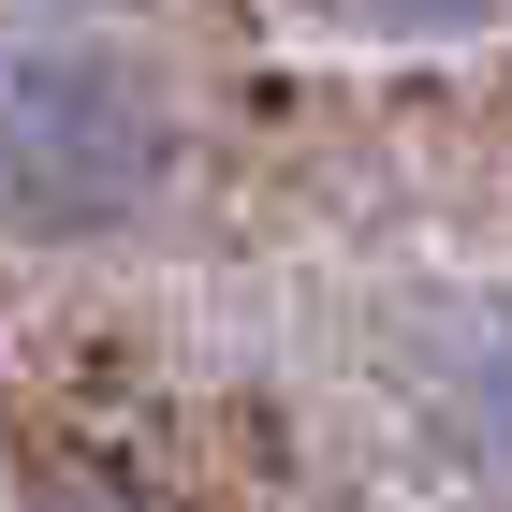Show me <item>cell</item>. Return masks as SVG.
I'll return each mask as SVG.
<instances>
[{
    "label": "cell",
    "mask_w": 512,
    "mask_h": 512,
    "mask_svg": "<svg viewBox=\"0 0 512 512\" xmlns=\"http://www.w3.org/2000/svg\"><path fill=\"white\" fill-rule=\"evenodd\" d=\"M59 512H88V498H59Z\"/></svg>",
    "instance_id": "3957f363"
},
{
    "label": "cell",
    "mask_w": 512,
    "mask_h": 512,
    "mask_svg": "<svg viewBox=\"0 0 512 512\" xmlns=\"http://www.w3.org/2000/svg\"><path fill=\"white\" fill-rule=\"evenodd\" d=\"M439 439L483 483H512V337H454L439 352Z\"/></svg>",
    "instance_id": "7a4b0ae2"
},
{
    "label": "cell",
    "mask_w": 512,
    "mask_h": 512,
    "mask_svg": "<svg viewBox=\"0 0 512 512\" xmlns=\"http://www.w3.org/2000/svg\"><path fill=\"white\" fill-rule=\"evenodd\" d=\"M176 176V103L88 30H0V235H103Z\"/></svg>",
    "instance_id": "6da1fadb"
}]
</instances>
